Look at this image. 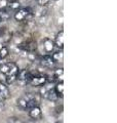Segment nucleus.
<instances>
[{
    "label": "nucleus",
    "mask_w": 117,
    "mask_h": 123,
    "mask_svg": "<svg viewBox=\"0 0 117 123\" xmlns=\"http://www.w3.org/2000/svg\"><path fill=\"white\" fill-rule=\"evenodd\" d=\"M41 47H42V50L44 51L45 55H50V53L53 52L56 45H54L53 40H52L48 37H46L41 42Z\"/></svg>",
    "instance_id": "obj_8"
},
{
    "label": "nucleus",
    "mask_w": 117,
    "mask_h": 123,
    "mask_svg": "<svg viewBox=\"0 0 117 123\" xmlns=\"http://www.w3.org/2000/svg\"><path fill=\"white\" fill-rule=\"evenodd\" d=\"M48 2H49V0H37L38 5H39V6H41V7L46 6V5L48 4Z\"/></svg>",
    "instance_id": "obj_19"
},
{
    "label": "nucleus",
    "mask_w": 117,
    "mask_h": 123,
    "mask_svg": "<svg viewBox=\"0 0 117 123\" xmlns=\"http://www.w3.org/2000/svg\"><path fill=\"white\" fill-rule=\"evenodd\" d=\"M57 123H62V122H57Z\"/></svg>",
    "instance_id": "obj_20"
},
{
    "label": "nucleus",
    "mask_w": 117,
    "mask_h": 123,
    "mask_svg": "<svg viewBox=\"0 0 117 123\" xmlns=\"http://www.w3.org/2000/svg\"><path fill=\"white\" fill-rule=\"evenodd\" d=\"M39 62H40V65L42 67L47 68V69H53L54 66H56V63H54L52 55H44L40 56Z\"/></svg>",
    "instance_id": "obj_9"
},
{
    "label": "nucleus",
    "mask_w": 117,
    "mask_h": 123,
    "mask_svg": "<svg viewBox=\"0 0 117 123\" xmlns=\"http://www.w3.org/2000/svg\"><path fill=\"white\" fill-rule=\"evenodd\" d=\"M48 82L47 80V76L41 73H34L33 77L31 79V81L29 83V85L32 86H43L46 83Z\"/></svg>",
    "instance_id": "obj_5"
},
{
    "label": "nucleus",
    "mask_w": 117,
    "mask_h": 123,
    "mask_svg": "<svg viewBox=\"0 0 117 123\" xmlns=\"http://www.w3.org/2000/svg\"><path fill=\"white\" fill-rule=\"evenodd\" d=\"M54 45L57 46L58 49H63L64 47V31L61 30L60 32L57 34L56 39H54Z\"/></svg>",
    "instance_id": "obj_14"
},
{
    "label": "nucleus",
    "mask_w": 117,
    "mask_h": 123,
    "mask_svg": "<svg viewBox=\"0 0 117 123\" xmlns=\"http://www.w3.org/2000/svg\"><path fill=\"white\" fill-rule=\"evenodd\" d=\"M18 107L24 111H29L40 105V95L38 93H26L18 99Z\"/></svg>",
    "instance_id": "obj_2"
},
{
    "label": "nucleus",
    "mask_w": 117,
    "mask_h": 123,
    "mask_svg": "<svg viewBox=\"0 0 117 123\" xmlns=\"http://www.w3.org/2000/svg\"><path fill=\"white\" fill-rule=\"evenodd\" d=\"M11 18V11L7 8H0V22L8 21Z\"/></svg>",
    "instance_id": "obj_16"
},
{
    "label": "nucleus",
    "mask_w": 117,
    "mask_h": 123,
    "mask_svg": "<svg viewBox=\"0 0 117 123\" xmlns=\"http://www.w3.org/2000/svg\"><path fill=\"white\" fill-rule=\"evenodd\" d=\"M11 39V33L9 32L7 28H2L0 29V42L1 43H7Z\"/></svg>",
    "instance_id": "obj_12"
},
{
    "label": "nucleus",
    "mask_w": 117,
    "mask_h": 123,
    "mask_svg": "<svg viewBox=\"0 0 117 123\" xmlns=\"http://www.w3.org/2000/svg\"><path fill=\"white\" fill-rule=\"evenodd\" d=\"M13 18L18 23L27 24L34 18V10L31 7H22L14 12Z\"/></svg>",
    "instance_id": "obj_3"
},
{
    "label": "nucleus",
    "mask_w": 117,
    "mask_h": 123,
    "mask_svg": "<svg viewBox=\"0 0 117 123\" xmlns=\"http://www.w3.org/2000/svg\"><path fill=\"white\" fill-rule=\"evenodd\" d=\"M20 69L14 63H3L0 65V81L11 84L17 80Z\"/></svg>",
    "instance_id": "obj_1"
},
{
    "label": "nucleus",
    "mask_w": 117,
    "mask_h": 123,
    "mask_svg": "<svg viewBox=\"0 0 117 123\" xmlns=\"http://www.w3.org/2000/svg\"><path fill=\"white\" fill-rule=\"evenodd\" d=\"M63 74H64V71H63V68H58L53 70L52 73V78H50V81L53 82V81H57V82H60V81H63L62 78H63Z\"/></svg>",
    "instance_id": "obj_13"
},
{
    "label": "nucleus",
    "mask_w": 117,
    "mask_h": 123,
    "mask_svg": "<svg viewBox=\"0 0 117 123\" xmlns=\"http://www.w3.org/2000/svg\"><path fill=\"white\" fill-rule=\"evenodd\" d=\"M9 97H10L9 88L7 87L5 83L0 81V101H5V99L9 98Z\"/></svg>",
    "instance_id": "obj_10"
},
{
    "label": "nucleus",
    "mask_w": 117,
    "mask_h": 123,
    "mask_svg": "<svg viewBox=\"0 0 117 123\" xmlns=\"http://www.w3.org/2000/svg\"><path fill=\"white\" fill-rule=\"evenodd\" d=\"M28 113H29V116L32 118L33 120H39V119H41V117H42V111L39 106L30 109L28 111Z\"/></svg>",
    "instance_id": "obj_11"
},
{
    "label": "nucleus",
    "mask_w": 117,
    "mask_h": 123,
    "mask_svg": "<svg viewBox=\"0 0 117 123\" xmlns=\"http://www.w3.org/2000/svg\"><path fill=\"white\" fill-rule=\"evenodd\" d=\"M52 59L54 61V63L57 64H62L63 63V60H64V53H63V49H60V50H57V51H54L52 55Z\"/></svg>",
    "instance_id": "obj_15"
},
{
    "label": "nucleus",
    "mask_w": 117,
    "mask_h": 123,
    "mask_svg": "<svg viewBox=\"0 0 117 123\" xmlns=\"http://www.w3.org/2000/svg\"><path fill=\"white\" fill-rule=\"evenodd\" d=\"M9 55V50L6 46H1L0 47V61H3L4 59H6Z\"/></svg>",
    "instance_id": "obj_18"
},
{
    "label": "nucleus",
    "mask_w": 117,
    "mask_h": 123,
    "mask_svg": "<svg viewBox=\"0 0 117 123\" xmlns=\"http://www.w3.org/2000/svg\"><path fill=\"white\" fill-rule=\"evenodd\" d=\"M54 91H56L58 98H63V93H64V82L63 81L57 82L56 86H54Z\"/></svg>",
    "instance_id": "obj_17"
},
{
    "label": "nucleus",
    "mask_w": 117,
    "mask_h": 123,
    "mask_svg": "<svg viewBox=\"0 0 117 123\" xmlns=\"http://www.w3.org/2000/svg\"><path fill=\"white\" fill-rule=\"evenodd\" d=\"M33 74H34V72L28 70V69H23V70L19 71L17 80H19L20 82H22L24 84H29L33 77Z\"/></svg>",
    "instance_id": "obj_6"
},
{
    "label": "nucleus",
    "mask_w": 117,
    "mask_h": 123,
    "mask_svg": "<svg viewBox=\"0 0 117 123\" xmlns=\"http://www.w3.org/2000/svg\"><path fill=\"white\" fill-rule=\"evenodd\" d=\"M20 48L27 53H34L37 50V42L33 38H27L20 44Z\"/></svg>",
    "instance_id": "obj_4"
},
{
    "label": "nucleus",
    "mask_w": 117,
    "mask_h": 123,
    "mask_svg": "<svg viewBox=\"0 0 117 123\" xmlns=\"http://www.w3.org/2000/svg\"><path fill=\"white\" fill-rule=\"evenodd\" d=\"M41 97H43L44 98L48 99L50 102H56L58 98L56 91H54V87H46V86H43V88H42Z\"/></svg>",
    "instance_id": "obj_7"
}]
</instances>
